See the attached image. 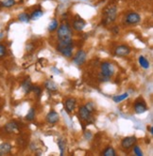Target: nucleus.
Masks as SVG:
<instances>
[{
  "mask_svg": "<svg viewBox=\"0 0 153 156\" xmlns=\"http://www.w3.org/2000/svg\"><path fill=\"white\" fill-rule=\"evenodd\" d=\"M58 40L59 41H72V29L68 23H62L58 27Z\"/></svg>",
  "mask_w": 153,
  "mask_h": 156,
  "instance_id": "f257e3e1",
  "label": "nucleus"
},
{
  "mask_svg": "<svg viewBox=\"0 0 153 156\" xmlns=\"http://www.w3.org/2000/svg\"><path fill=\"white\" fill-rule=\"evenodd\" d=\"M117 16V9L115 6L111 5L107 7L104 9V12H103V21L102 23L104 25H110L112 23L115 21Z\"/></svg>",
  "mask_w": 153,
  "mask_h": 156,
  "instance_id": "f03ea898",
  "label": "nucleus"
},
{
  "mask_svg": "<svg viewBox=\"0 0 153 156\" xmlns=\"http://www.w3.org/2000/svg\"><path fill=\"white\" fill-rule=\"evenodd\" d=\"M73 41H59L57 50L65 58H71L72 57V52H73Z\"/></svg>",
  "mask_w": 153,
  "mask_h": 156,
  "instance_id": "7ed1b4c3",
  "label": "nucleus"
},
{
  "mask_svg": "<svg viewBox=\"0 0 153 156\" xmlns=\"http://www.w3.org/2000/svg\"><path fill=\"white\" fill-rule=\"evenodd\" d=\"M101 73L99 79L101 81H108L114 73V67L110 62H103L100 66Z\"/></svg>",
  "mask_w": 153,
  "mask_h": 156,
  "instance_id": "20e7f679",
  "label": "nucleus"
},
{
  "mask_svg": "<svg viewBox=\"0 0 153 156\" xmlns=\"http://www.w3.org/2000/svg\"><path fill=\"white\" fill-rule=\"evenodd\" d=\"M147 110V106L143 98H138L134 103V111L137 114H143Z\"/></svg>",
  "mask_w": 153,
  "mask_h": 156,
  "instance_id": "39448f33",
  "label": "nucleus"
},
{
  "mask_svg": "<svg viewBox=\"0 0 153 156\" xmlns=\"http://www.w3.org/2000/svg\"><path fill=\"white\" fill-rule=\"evenodd\" d=\"M79 115H80V118L82 120H84V121H88V122L92 121V119H93L92 113L85 107V105H83V106H81L80 108V110H79Z\"/></svg>",
  "mask_w": 153,
  "mask_h": 156,
  "instance_id": "423d86ee",
  "label": "nucleus"
},
{
  "mask_svg": "<svg viewBox=\"0 0 153 156\" xmlns=\"http://www.w3.org/2000/svg\"><path fill=\"white\" fill-rule=\"evenodd\" d=\"M86 57L87 55L83 50H80L76 52V54L75 55V57L73 58V62L76 65H81L85 62L86 60Z\"/></svg>",
  "mask_w": 153,
  "mask_h": 156,
  "instance_id": "0eeeda50",
  "label": "nucleus"
},
{
  "mask_svg": "<svg viewBox=\"0 0 153 156\" xmlns=\"http://www.w3.org/2000/svg\"><path fill=\"white\" fill-rule=\"evenodd\" d=\"M141 21V16L136 12H129L126 16V22L129 25H136Z\"/></svg>",
  "mask_w": 153,
  "mask_h": 156,
  "instance_id": "6e6552de",
  "label": "nucleus"
},
{
  "mask_svg": "<svg viewBox=\"0 0 153 156\" xmlns=\"http://www.w3.org/2000/svg\"><path fill=\"white\" fill-rule=\"evenodd\" d=\"M136 141L137 140L135 136H127L121 141V147L124 149H129L132 146H134Z\"/></svg>",
  "mask_w": 153,
  "mask_h": 156,
  "instance_id": "1a4fd4ad",
  "label": "nucleus"
},
{
  "mask_svg": "<svg viewBox=\"0 0 153 156\" xmlns=\"http://www.w3.org/2000/svg\"><path fill=\"white\" fill-rule=\"evenodd\" d=\"M85 26H86L85 21L83 19L80 18L79 16H76V18L73 22V28L76 31H81V30H83Z\"/></svg>",
  "mask_w": 153,
  "mask_h": 156,
  "instance_id": "9d476101",
  "label": "nucleus"
},
{
  "mask_svg": "<svg viewBox=\"0 0 153 156\" xmlns=\"http://www.w3.org/2000/svg\"><path fill=\"white\" fill-rule=\"evenodd\" d=\"M114 53L118 57H126V55H128L130 53V49L129 46L126 45H119L118 47L115 48Z\"/></svg>",
  "mask_w": 153,
  "mask_h": 156,
  "instance_id": "9b49d317",
  "label": "nucleus"
},
{
  "mask_svg": "<svg viewBox=\"0 0 153 156\" xmlns=\"http://www.w3.org/2000/svg\"><path fill=\"white\" fill-rule=\"evenodd\" d=\"M46 119H47V121L48 122V123L55 124L59 121L60 116H59V114L57 112H55V111H50V112L47 115Z\"/></svg>",
  "mask_w": 153,
  "mask_h": 156,
  "instance_id": "f8f14e48",
  "label": "nucleus"
},
{
  "mask_svg": "<svg viewBox=\"0 0 153 156\" xmlns=\"http://www.w3.org/2000/svg\"><path fill=\"white\" fill-rule=\"evenodd\" d=\"M76 105V101L75 98H68L66 101H65V109L68 113H71L75 110Z\"/></svg>",
  "mask_w": 153,
  "mask_h": 156,
  "instance_id": "ddd939ff",
  "label": "nucleus"
},
{
  "mask_svg": "<svg viewBox=\"0 0 153 156\" xmlns=\"http://www.w3.org/2000/svg\"><path fill=\"white\" fill-rule=\"evenodd\" d=\"M19 129V125L16 121H9L5 125V130L8 133H14L17 132Z\"/></svg>",
  "mask_w": 153,
  "mask_h": 156,
  "instance_id": "4468645a",
  "label": "nucleus"
},
{
  "mask_svg": "<svg viewBox=\"0 0 153 156\" xmlns=\"http://www.w3.org/2000/svg\"><path fill=\"white\" fill-rule=\"evenodd\" d=\"M12 151V145L9 143L4 142L2 144H0V154L4 155V154H8Z\"/></svg>",
  "mask_w": 153,
  "mask_h": 156,
  "instance_id": "2eb2a0df",
  "label": "nucleus"
},
{
  "mask_svg": "<svg viewBox=\"0 0 153 156\" xmlns=\"http://www.w3.org/2000/svg\"><path fill=\"white\" fill-rule=\"evenodd\" d=\"M22 88H23V90L25 91V93H29L32 90V85H31V82H30V79L28 78L26 79L23 84H22Z\"/></svg>",
  "mask_w": 153,
  "mask_h": 156,
  "instance_id": "dca6fc26",
  "label": "nucleus"
},
{
  "mask_svg": "<svg viewBox=\"0 0 153 156\" xmlns=\"http://www.w3.org/2000/svg\"><path fill=\"white\" fill-rule=\"evenodd\" d=\"M45 87L50 91H56L58 90V86L55 82H53L52 80H47L45 83Z\"/></svg>",
  "mask_w": 153,
  "mask_h": 156,
  "instance_id": "f3484780",
  "label": "nucleus"
},
{
  "mask_svg": "<svg viewBox=\"0 0 153 156\" xmlns=\"http://www.w3.org/2000/svg\"><path fill=\"white\" fill-rule=\"evenodd\" d=\"M43 15V12L42 9H38L34 10V12H32V14H31L29 17H30V20H32V21H36V20H38L39 18H41Z\"/></svg>",
  "mask_w": 153,
  "mask_h": 156,
  "instance_id": "a211bd4d",
  "label": "nucleus"
},
{
  "mask_svg": "<svg viewBox=\"0 0 153 156\" xmlns=\"http://www.w3.org/2000/svg\"><path fill=\"white\" fill-rule=\"evenodd\" d=\"M139 63H140V65H141V67L143 69H148L149 68V62H148V60L144 57V55H140L139 57Z\"/></svg>",
  "mask_w": 153,
  "mask_h": 156,
  "instance_id": "6ab92c4d",
  "label": "nucleus"
},
{
  "mask_svg": "<svg viewBox=\"0 0 153 156\" xmlns=\"http://www.w3.org/2000/svg\"><path fill=\"white\" fill-rule=\"evenodd\" d=\"M18 19L19 21L23 22V23H28V22L30 21V17L28 13L26 12H22L18 15Z\"/></svg>",
  "mask_w": 153,
  "mask_h": 156,
  "instance_id": "aec40b11",
  "label": "nucleus"
},
{
  "mask_svg": "<svg viewBox=\"0 0 153 156\" xmlns=\"http://www.w3.org/2000/svg\"><path fill=\"white\" fill-rule=\"evenodd\" d=\"M59 27V24H58V21L56 19H53L51 22H50V24L48 26V30L50 32H53V31H55Z\"/></svg>",
  "mask_w": 153,
  "mask_h": 156,
  "instance_id": "412c9836",
  "label": "nucleus"
},
{
  "mask_svg": "<svg viewBox=\"0 0 153 156\" xmlns=\"http://www.w3.org/2000/svg\"><path fill=\"white\" fill-rule=\"evenodd\" d=\"M128 97H129V94L128 93H123L121 95H116V96H114L113 98V100H114V102H115V103H120V102L124 101V100L127 99Z\"/></svg>",
  "mask_w": 153,
  "mask_h": 156,
  "instance_id": "4be33fe9",
  "label": "nucleus"
},
{
  "mask_svg": "<svg viewBox=\"0 0 153 156\" xmlns=\"http://www.w3.org/2000/svg\"><path fill=\"white\" fill-rule=\"evenodd\" d=\"M35 119V109L34 108H30L28 110V114L26 115V119L28 120V121H31Z\"/></svg>",
  "mask_w": 153,
  "mask_h": 156,
  "instance_id": "5701e85b",
  "label": "nucleus"
},
{
  "mask_svg": "<svg viewBox=\"0 0 153 156\" xmlns=\"http://www.w3.org/2000/svg\"><path fill=\"white\" fill-rule=\"evenodd\" d=\"M104 156H115V151L113 147H107L106 150L103 151Z\"/></svg>",
  "mask_w": 153,
  "mask_h": 156,
  "instance_id": "b1692460",
  "label": "nucleus"
},
{
  "mask_svg": "<svg viewBox=\"0 0 153 156\" xmlns=\"http://www.w3.org/2000/svg\"><path fill=\"white\" fill-rule=\"evenodd\" d=\"M58 146H59V148H60L61 155H63L64 150H65V146H66V144H65V141H64L63 139H59V140H58Z\"/></svg>",
  "mask_w": 153,
  "mask_h": 156,
  "instance_id": "393cba45",
  "label": "nucleus"
},
{
  "mask_svg": "<svg viewBox=\"0 0 153 156\" xmlns=\"http://www.w3.org/2000/svg\"><path fill=\"white\" fill-rule=\"evenodd\" d=\"M15 5V0H4L2 2V7L4 8H12Z\"/></svg>",
  "mask_w": 153,
  "mask_h": 156,
  "instance_id": "a878e982",
  "label": "nucleus"
},
{
  "mask_svg": "<svg viewBox=\"0 0 153 156\" xmlns=\"http://www.w3.org/2000/svg\"><path fill=\"white\" fill-rule=\"evenodd\" d=\"M85 107L87 108V109H88L89 111H90V112L91 113H93L94 112V111L95 110V105L93 104V103H87L86 105H85Z\"/></svg>",
  "mask_w": 153,
  "mask_h": 156,
  "instance_id": "bb28decb",
  "label": "nucleus"
},
{
  "mask_svg": "<svg viewBox=\"0 0 153 156\" xmlns=\"http://www.w3.org/2000/svg\"><path fill=\"white\" fill-rule=\"evenodd\" d=\"M32 91H34L35 92V94L39 97L40 95H41V92H42V90H41V87H33L32 86V90H31Z\"/></svg>",
  "mask_w": 153,
  "mask_h": 156,
  "instance_id": "cd10ccee",
  "label": "nucleus"
},
{
  "mask_svg": "<svg viewBox=\"0 0 153 156\" xmlns=\"http://www.w3.org/2000/svg\"><path fill=\"white\" fill-rule=\"evenodd\" d=\"M133 151H134L135 155H137V156H142V155H143V151H141V149L138 146H134L133 147Z\"/></svg>",
  "mask_w": 153,
  "mask_h": 156,
  "instance_id": "c85d7f7f",
  "label": "nucleus"
},
{
  "mask_svg": "<svg viewBox=\"0 0 153 156\" xmlns=\"http://www.w3.org/2000/svg\"><path fill=\"white\" fill-rule=\"evenodd\" d=\"M6 55V47L2 44H0V58H3Z\"/></svg>",
  "mask_w": 153,
  "mask_h": 156,
  "instance_id": "c756f323",
  "label": "nucleus"
},
{
  "mask_svg": "<svg viewBox=\"0 0 153 156\" xmlns=\"http://www.w3.org/2000/svg\"><path fill=\"white\" fill-rule=\"evenodd\" d=\"M84 137L86 138V139H91L92 138V133H91V132H86L85 133H84Z\"/></svg>",
  "mask_w": 153,
  "mask_h": 156,
  "instance_id": "7c9ffc66",
  "label": "nucleus"
},
{
  "mask_svg": "<svg viewBox=\"0 0 153 156\" xmlns=\"http://www.w3.org/2000/svg\"><path fill=\"white\" fill-rule=\"evenodd\" d=\"M149 133H150V135H153V127L152 126H149Z\"/></svg>",
  "mask_w": 153,
  "mask_h": 156,
  "instance_id": "2f4dec72",
  "label": "nucleus"
},
{
  "mask_svg": "<svg viewBox=\"0 0 153 156\" xmlns=\"http://www.w3.org/2000/svg\"><path fill=\"white\" fill-rule=\"evenodd\" d=\"M0 7H2V2H0Z\"/></svg>",
  "mask_w": 153,
  "mask_h": 156,
  "instance_id": "473e14b6",
  "label": "nucleus"
}]
</instances>
